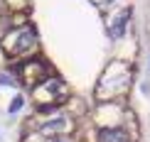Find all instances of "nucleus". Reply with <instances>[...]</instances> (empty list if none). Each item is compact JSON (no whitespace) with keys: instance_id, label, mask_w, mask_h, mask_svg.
Segmentation results:
<instances>
[{"instance_id":"2","label":"nucleus","mask_w":150,"mask_h":142,"mask_svg":"<svg viewBox=\"0 0 150 142\" xmlns=\"http://www.w3.org/2000/svg\"><path fill=\"white\" fill-rule=\"evenodd\" d=\"M17 142H96V135L79 118L27 113L17 127Z\"/></svg>"},{"instance_id":"1","label":"nucleus","mask_w":150,"mask_h":142,"mask_svg":"<svg viewBox=\"0 0 150 142\" xmlns=\"http://www.w3.org/2000/svg\"><path fill=\"white\" fill-rule=\"evenodd\" d=\"M0 71L27 113L86 120L96 142H140L130 0H0Z\"/></svg>"}]
</instances>
